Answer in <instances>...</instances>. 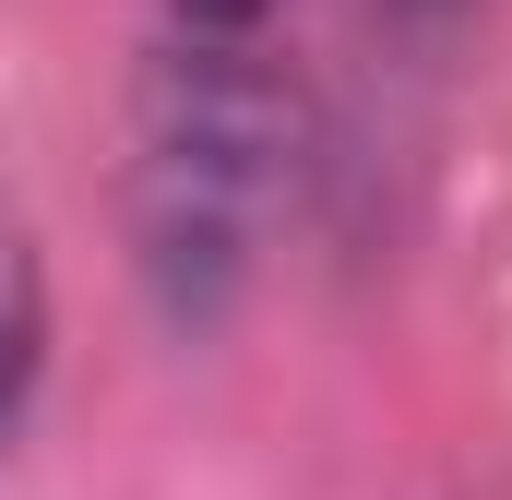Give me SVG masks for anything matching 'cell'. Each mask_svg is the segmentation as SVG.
Instances as JSON below:
<instances>
[{
    "label": "cell",
    "instance_id": "1",
    "mask_svg": "<svg viewBox=\"0 0 512 500\" xmlns=\"http://www.w3.org/2000/svg\"><path fill=\"white\" fill-rule=\"evenodd\" d=\"M298 179V96L262 36H179L131 108V227L179 322H215Z\"/></svg>",
    "mask_w": 512,
    "mask_h": 500
},
{
    "label": "cell",
    "instance_id": "2",
    "mask_svg": "<svg viewBox=\"0 0 512 500\" xmlns=\"http://www.w3.org/2000/svg\"><path fill=\"white\" fill-rule=\"evenodd\" d=\"M36 370H48V262H36V227H24V203L0 191V441L24 429V405H36Z\"/></svg>",
    "mask_w": 512,
    "mask_h": 500
},
{
    "label": "cell",
    "instance_id": "3",
    "mask_svg": "<svg viewBox=\"0 0 512 500\" xmlns=\"http://www.w3.org/2000/svg\"><path fill=\"white\" fill-rule=\"evenodd\" d=\"M167 12H179V36H262L274 0H167Z\"/></svg>",
    "mask_w": 512,
    "mask_h": 500
}]
</instances>
